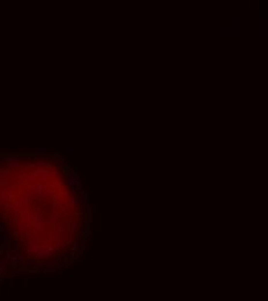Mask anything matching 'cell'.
<instances>
[{"label":"cell","instance_id":"obj_1","mask_svg":"<svg viewBox=\"0 0 268 301\" xmlns=\"http://www.w3.org/2000/svg\"><path fill=\"white\" fill-rule=\"evenodd\" d=\"M1 219L22 257L58 269L80 254L87 235L83 199L67 176L46 161L2 171Z\"/></svg>","mask_w":268,"mask_h":301}]
</instances>
